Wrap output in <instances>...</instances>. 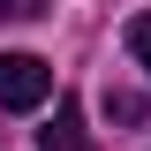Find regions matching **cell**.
Instances as JSON below:
<instances>
[{
    "instance_id": "obj_3",
    "label": "cell",
    "mask_w": 151,
    "mask_h": 151,
    "mask_svg": "<svg viewBox=\"0 0 151 151\" xmlns=\"http://www.w3.org/2000/svg\"><path fill=\"white\" fill-rule=\"evenodd\" d=\"M106 113H113V121H144V98H136V91H106Z\"/></svg>"
},
{
    "instance_id": "obj_2",
    "label": "cell",
    "mask_w": 151,
    "mask_h": 151,
    "mask_svg": "<svg viewBox=\"0 0 151 151\" xmlns=\"http://www.w3.org/2000/svg\"><path fill=\"white\" fill-rule=\"evenodd\" d=\"M38 151H98L91 129H83V106H76V98L53 106V129H38Z\"/></svg>"
},
{
    "instance_id": "obj_1",
    "label": "cell",
    "mask_w": 151,
    "mask_h": 151,
    "mask_svg": "<svg viewBox=\"0 0 151 151\" xmlns=\"http://www.w3.org/2000/svg\"><path fill=\"white\" fill-rule=\"evenodd\" d=\"M53 98V68L38 53H0V113H38Z\"/></svg>"
},
{
    "instance_id": "obj_5",
    "label": "cell",
    "mask_w": 151,
    "mask_h": 151,
    "mask_svg": "<svg viewBox=\"0 0 151 151\" xmlns=\"http://www.w3.org/2000/svg\"><path fill=\"white\" fill-rule=\"evenodd\" d=\"M38 8H45V0H0V23H30Z\"/></svg>"
},
{
    "instance_id": "obj_4",
    "label": "cell",
    "mask_w": 151,
    "mask_h": 151,
    "mask_svg": "<svg viewBox=\"0 0 151 151\" xmlns=\"http://www.w3.org/2000/svg\"><path fill=\"white\" fill-rule=\"evenodd\" d=\"M129 53L151 68V15H136V23H129Z\"/></svg>"
}]
</instances>
